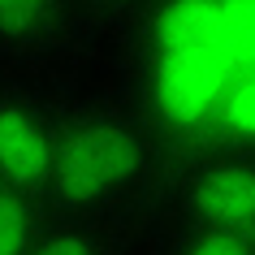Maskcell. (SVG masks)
I'll return each instance as SVG.
<instances>
[{
  "label": "cell",
  "mask_w": 255,
  "mask_h": 255,
  "mask_svg": "<svg viewBox=\"0 0 255 255\" xmlns=\"http://www.w3.org/2000/svg\"><path fill=\"white\" fill-rule=\"evenodd\" d=\"M39 229V199L0 186V255H26Z\"/></svg>",
  "instance_id": "5"
},
{
  "label": "cell",
  "mask_w": 255,
  "mask_h": 255,
  "mask_svg": "<svg viewBox=\"0 0 255 255\" xmlns=\"http://www.w3.org/2000/svg\"><path fill=\"white\" fill-rule=\"evenodd\" d=\"M26 255H108V238L95 225L82 221H65L56 229H39Z\"/></svg>",
  "instance_id": "6"
},
{
  "label": "cell",
  "mask_w": 255,
  "mask_h": 255,
  "mask_svg": "<svg viewBox=\"0 0 255 255\" xmlns=\"http://www.w3.org/2000/svg\"><path fill=\"white\" fill-rule=\"evenodd\" d=\"M182 212L195 229L255 234V160L229 156L195 169L182 186Z\"/></svg>",
  "instance_id": "3"
},
{
  "label": "cell",
  "mask_w": 255,
  "mask_h": 255,
  "mask_svg": "<svg viewBox=\"0 0 255 255\" xmlns=\"http://www.w3.org/2000/svg\"><path fill=\"white\" fill-rule=\"evenodd\" d=\"M78 0H0V56H52L74 39Z\"/></svg>",
  "instance_id": "4"
},
{
  "label": "cell",
  "mask_w": 255,
  "mask_h": 255,
  "mask_svg": "<svg viewBox=\"0 0 255 255\" xmlns=\"http://www.w3.org/2000/svg\"><path fill=\"white\" fill-rule=\"evenodd\" d=\"M56 117L26 91H0V186L43 199Z\"/></svg>",
  "instance_id": "2"
},
{
  "label": "cell",
  "mask_w": 255,
  "mask_h": 255,
  "mask_svg": "<svg viewBox=\"0 0 255 255\" xmlns=\"http://www.w3.org/2000/svg\"><path fill=\"white\" fill-rule=\"evenodd\" d=\"M151 164L147 130L126 108L87 104L56 121L48 190L61 208L91 212L138 186Z\"/></svg>",
  "instance_id": "1"
},
{
  "label": "cell",
  "mask_w": 255,
  "mask_h": 255,
  "mask_svg": "<svg viewBox=\"0 0 255 255\" xmlns=\"http://www.w3.org/2000/svg\"><path fill=\"white\" fill-rule=\"evenodd\" d=\"M173 255H255V234L242 229H195Z\"/></svg>",
  "instance_id": "7"
},
{
  "label": "cell",
  "mask_w": 255,
  "mask_h": 255,
  "mask_svg": "<svg viewBox=\"0 0 255 255\" xmlns=\"http://www.w3.org/2000/svg\"><path fill=\"white\" fill-rule=\"evenodd\" d=\"M78 4H104V9H117V4H134V0H78Z\"/></svg>",
  "instance_id": "8"
}]
</instances>
